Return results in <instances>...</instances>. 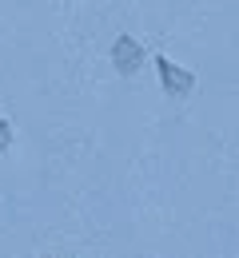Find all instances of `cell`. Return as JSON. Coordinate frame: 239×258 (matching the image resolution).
Wrapping results in <instances>:
<instances>
[{"instance_id": "cell-2", "label": "cell", "mask_w": 239, "mask_h": 258, "mask_svg": "<svg viewBox=\"0 0 239 258\" xmlns=\"http://www.w3.org/2000/svg\"><path fill=\"white\" fill-rule=\"evenodd\" d=\"M139 60H144V48H139L132 36H120L116 48H112V64H116V72H120V76H132V72L139 68Z\"/></svg>"}, {"instance_id": "cell-3", "label": "cell", "mask_w": 239, "mask_h": 258, "mask_svg": "<svg viewBox=\"0 0 239 258\" xmlns=\"http://www.w3.org/2000/svg\"><path fill=\"white\" fill-rule=\"evenodd\" d=\"M8 143H12V127H8V123H4V119H0V151H4V147H8Z\"/></svg>"}, {"instance_id": "cell-1", "label": "cell", "mask_w": 239, "mask_h": 258, "mask_svg": "<svg viewBox=\"0 0 239 258\" xmlns=\"http://www.w3.org/2000/svg\"><path fill=\"white\" fill-rule=\"evenodd\" d=\"M156 72H160L164 92H171V96H187V92L196 88V76H192V72H183V68H175L168 56H156Z\"/></svg>"}]
</instances>
